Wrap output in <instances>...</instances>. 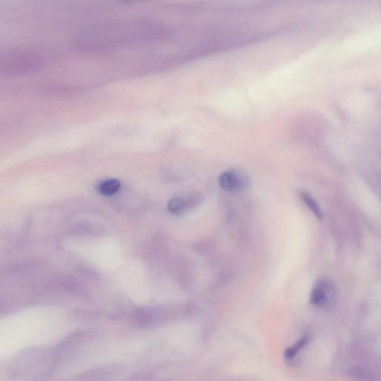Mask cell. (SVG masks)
I'll return each instance as SVG.
<instances>
[{
  "label": "cell",
  "mask_w": 381,
  "mask_h": 381,
  "mask_svg": "<svg viewBox=\"0 0 381 381\" xmlns=\"http://www.w3.org/2000/svg\"><path fill=\"white\" fill-rule=\"evenodd\" d=\"M160 29L143 21L107 23L85 31L79 39L81 46L91 50H106L147 42L159 36Z\"/></svg>",
  "instance_id": "1"
},
{
  "label": "cell",
  "mask_w": 381,
  "mask_h": 381,
  "mask_svg": "<svg viewBox=\"0 0 381 381\" xmlns=\"http://www.w3.org/2000/svg\"><path fill=\"white\" fill-rule=\"evenodd\" d=\"M219 183L223 189L237 192L248 189L251 185V179L246 172L231 169L220 176Z\"/></svg>",
  "instance_id": "2"
},
{
  "label": "cell",
  "mask_w": 381,
  "mask_h": 381,
  "mask_svg": "<svg viewBox=\"0 0 381 381\" xmlns=\"http://www.w3.org/2000/svg\"><path fill=\"white\" fill-rule=\"evenodd\" d=\"M202 195L193 194L189 199L182 197H175L170 199L168 204V209L172 214L178 215L184 213L189 207L197 204L202 201Z\"/></svg>",
  "instance_id": "3"
},
{
  "label": "cell",
  "mask_w": 381,
  "mask_h": 381,
  "mask_svg": "<svg viewBox=\"0 0 381 381\" xmlns=\"http://www.w3.org/2000/svg\"><path fill=\"white\" fill-rule=\"evenodd\" d=\"M328 301L327 287L324 282L318 283L313 289L311 302L317 307H322Z\"/></svg>",
  "instance_id": "4"
},
{
  "label": "cell",
  "mask_w": 381,
  "mask_h": 381,
  "mask_svg": "<svg viewBox=\"0 0 381 381\" xmlns=\"http://www.w3.org/2000/svg\"><path fill=\"white\" fill-rule=\"evenodd\" d=\"M121 188V182L117 179H107L102 181L98 187L99 192L104 196H112Z\"/></svg>",
  "instance_id": "5"
},
{
  "label": "cell",
  "mask_w": 381,
  "mask_h": 381,
  "mask_svg": "<svg viewBox=\"0 0 381 381\" xmlns=\"http://www.w3.org/2000/svg\"><path fill=\"white\" fill-rule=\"evenodd\" d=\"M299 194L305 204L310 208L319 220H321L323 216L322 211L315 198L305 191L300 192Z\"/></svg>",
  "instance_id": "6"
},
{
  "label": "cell",
  "mask_w": 381,
  "mask_h": 381,
  "mask_svg": "<svg viewBox=\"0 0 381 381\" xmlns=\"http://www.w3.org/2000/svg\"><path fill=\"white\" fill-rule=\"evenodd\" d=\"M310 340V337L305 336L297 341L293 347L287 348L284 354V358L287 360L294 359L302 350Z\"/></svg>",
  "instance_id": "7"
},
{
  "label": "cell",
  "mask_w": 381,
  "mask_h": 381,
  "mask_svg": "<svg viewBox=\"0 0 381 381\" xmlns=\"http://www.w3.org/2000/svg\"><path fill=\"white\" fill-rule=\"evenodd\" d=\"M123 1L129 2V3H137V2L145 1V0H123Z\"/></svg>",
  "instance_id": "8"
}]
</instances>
